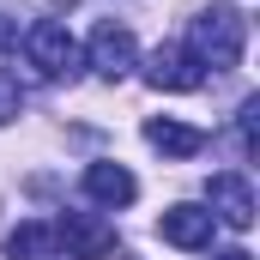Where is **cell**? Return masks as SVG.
<instances>
[{"label": "cell", "instance_id": "obj_8", "mask_svg": "<svg viewBox=\"0 0 260 260\" xmlns=\"http://www.w3.org/2000/svg\"><path fill=\"white\" fill-rule=\"evenodd\" d=\"M145 145L164 151V157H200L206 133L188 127V121H170V115H151V121H145Z\"/></svg>", "mask_w": 260, "mask_h": 260}, {"label": "cell", "instance_id": "obj_3", "mask_svg": "<svg viewBox=\"0 0 260 260\" xmlns=\"http://www.w3.org/2000/svg\"><path fill=\"white\" fill-rule=\"evenodd\" d=\"M85 61H91V73L97 79H127L133 67H139V43H133L127 24H97L91 30V43H85Z\"/></svg>", "mask_w": 260, "mask_h": 260}, {"label": "cell", "instance_id": "obj_10", "mask_svg": "<svg viewBox=\"0 0 260 260\" xmlns=\"http://www.w3.org/2000/svg\"><path fill=\"white\" fill-rule=\"evenodd\" d=\"M6 260H61L55 224H18V230L6 236Z\"/></svg>", "mask_w": 260, "mask_h": 260}, {"label": "cell", "instance_id": "obj_5", "mask_svg": "<svg viewBox=\"0 0 260 260\" xmlns=\"http://www.w3.org/2000/svg\"><path fill=\"white\" fill-rule=\"evenodd\" d=\"M200 79H206V67L188 55V43H157L145 55V85L151 91H194Z\"/></svg>", "mask_w": 260, "mask_h": 260}, {"label": "cell", "instance_id": "obj_6", "mask_svg": "<svg viewBox=\"0 0 260 260\" xmlns=\"http://www.w3.org/2000/svg\"><path fill=\"white\" fill-rule=\"evenodd\" d=\"M206 212L218 218V224H230V230H254V188H248V176H236V170H224V176H212L206 182Z\"/></svg>", "mask_w": 260, "mask_h": 260}, {"label": "cell", "instance_id": "obj_13", "mask_svg": "<svg viewBox=\"0 0 260 260\" xmlns=\"http://www.w3.org/2000/svg\"><path fill=\"white\" fill-rule=\"evenodd\" d=\"M12 43H18V24H12V18H0V49H12Z\"/></svg>", "mask_w": 260, "mask_h": 260}, {"label": "cell", "instance_id": "obj_11", "mask_svg": "<svg viewBox=\"0 0 260 260\" xmlns=\"http://www.w3.org/2000/svg\"><path fill=\"white\" fill-rule=\"evenodd\" d=\"M236 139H242V157H254V145H260V97L242 103V115H236Z\"/></svg>", "mask_w": 260, "mask_h": 260}, {"label": "cell", "instance_id": "obj_1", "mask_svg": "<svg viewBox=\"0 0 260 260\" xmlns=\"http://www.w3.org/2000/svg\"><path fill=\"white\" fill-rule=\"evenodd\" d=\"M242 49H248V18H242V6H206L194 18V30H188V55L200 67H212V73H230V67L242 61Z\"/></svg>", "mask_w": 260, "mask_h": 260}, {"label": "cell", "instance_id": "obj_4", "mask_svg": "<svg viewBox=\"0 0 260 260\" xmlns=\"http://www.w3.org/2000/svg\"><path fill=\"white\" fill-rule=\"evenodd\" d=\"M55 242L67 248V260H109L115 254V224H103L97 212H67L55 224Z\"/></svg>", "mask_w": 260, "mask_h": 260}, {"label": "cell", "instance_id": "obj_12", "mask_svg": "<svg viewBox=\"0 0 260 260\" xmlns=\"http://www.w3.org/2000/svg\"><path fill=\"white\" fill-rule=\"evenodd\" d=\"M18 109H24V91H18V79L0 67V127H6V121H18Z\"/></svg>", "mask_w": 260, "mask_h": 260}, {"label": "cell", "instance_id": "obj_7", "mask_svg": "<svg viewBox=\"0 0 260 260\" xmlns=\"http://www.w3.org/2000/svg\"><path fill=\"white\" fill-rule=\"evenodd\" d=\"M212 230H218V218H212L206 206H170V212L157 218V236H164L170 248H212Z\"/></svg>", "mask_w": 260, "mask_h": 260}, {"label": "cell", "instance_id": "obj_14", "mask_svg": "<svg viewBox=\"0 0 260 260\" xmlns=\"http://www.w3.org/2000/svg\"><path fill=\"white\" fill-rule=\"evenodd\" d=\"M212 260H254L248 248H224V254H212Z\"/></svg>", "mask_w": 260, "mask_h": 260}, {"label": "cell", "instance_id": "obj_2", "mask_svg": "<svg viewBox=\"0 0 260 260\" xmlns=\"http://www.w3.org/2000/svg\"><path fill=\"white\" fill-rule=\"evenodd\" d=\"M24 61L37 67L43 79H67L79 67V43H73V30H67L61 18H37L24 30Z\"/></svg>", "mask_w": 260, "mask_h": 260}, {"label": "cell", "instance_id": "obj_9", "mask_svg": "<svg viewBox=\"0 0 260 260\" xmlns=\"http://www.w3.org/2000/svg\"><path fill=\"white\" fill-rule=\"evenodd\" d=\"M85 194L97 200V206H133L139 182H133V170H121V164H91L85 170Z\"/></svg>", "mask_w": 260, "mask_h": 260}]
</instances>
